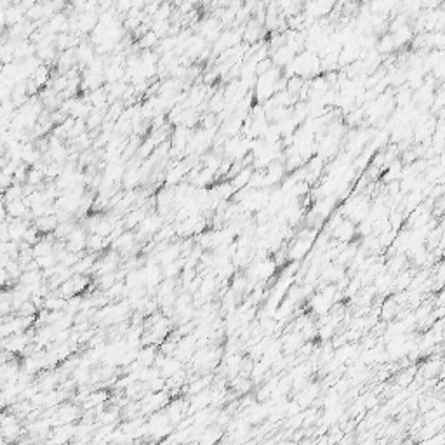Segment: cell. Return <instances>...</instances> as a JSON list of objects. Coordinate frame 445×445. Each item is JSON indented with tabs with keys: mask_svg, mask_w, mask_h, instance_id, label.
<instances>
[{
	"mask_svg": "<svg viewBox=\"0 0 445 445\" xmlns=\"http://www.w3.org/2000/svg\"><path fill=\"white\" fill-rule=\"evenodd\" d=\"M113 242V249L118 252H129L132 247H134V235L131 232H123L120 233Z\"/></svg>",
	"mask_w": 445,
	"mask_h": 445,
	"instance_id": "4fadbf2b",
	"label": "cell"
},
{
	"mask_svg": "<svg viewBox=\"0 0 445 445\" xmlns=\"http://www.w3.org/2000/svg\"><path fill=\"white\" fill-rule=\"evenodd\" d=\"M31 80L35 82L37 85L40 87V89H42V87H45L49 84V80H50V70H49V66L47 65H40L39 68H37V70L31 73V77H30Z\"/></svg>",
	"mask_w": 445,
	"mask_h": 445,
	"instance_id": "e0dca14e",
	"label": "cell"
},
{
	"mask_svg": "<svg viewBox=\"0 0 445 445\" xmlns=\"http://www.w3.org/2000/svg\"><path fill=\"white\" fill-rule=\"evenodd\" d=\"M393 47H395V42H393V37H391V35H386V37H384V39L379 42V45H378L379 52H389V50H391Z\"/></svg>",
	"mask_w": 445,
	"mask_h": 445,
	"instance_id": "f546056e",
	"label": "cell"
},
{
	"mask_svg": "<svg viewBox=\"0 0 445 445\" xmlns=\"http://www.w3.org/2000/svg\"><path fill=\"white\" fill-rule=\"evenodd\" d=\"M4 155H6V143L0 139V157H4Z\"/></svg>",
	"mask_w": 445,
	"mask_h": 445,
	"instance_id": "f35d334b",
	"label": "cell"
},
{
	"mask_svg": "<svg viewBox=\"0 0 445 445\" xmlns=\"http://www.w3.org/2000/svg\"><path fill=\"white\" fill-rule=\"evenodd\" d=\"M75 58H77V61H79L80 65L87 66L96 58V50H94V47L91 44L79 42V45L75 47Z\"/></svg>",
	"mask_w": 445,
	"mask_h": 445,
	"instance_id": "30bf717a",
	"label": "cell"
},
{
	"mask_svg": "<svg viewBox=\"0 0 445 445\" xmlns=\"http://www.w3.org/2000/svg\"><path fill=\"white\" fill-rule=\"evenodd\" d=\"M412 374H414V370H407V372H403L400 376V379H398V383L403 384V386H407V384H409L411 381L414 379V376H412Z\"/></svg>",
	"mask_w": 445,
	"mask_h": 445,
	"instance_id": "e575fe53",
	"label": "cell"
},
{
	"mask_svg": "<svg viewBox=\"0 0 445 445\" xmlns=\"http://www.w3.org/2000/svg\"><path fill=\"white\" fill-rule=\"evenodd\" d=\"M391 37H393L395 45L407 44L412 39V30L409 28V26H400V28H395V33H393Z\"/></svg>",
	"mask_w": 445,
	"mask_h": 445,
	"instance_id": "7402d4cb",
	"label": "cell"
},
{
	"mask_svg": "<svg viewBox=\"0 0 445 445\" xmlns=\"http://www.w3.org/2000/svg\"><path fill=\"white\" fill-rule=\"evenodd\" d=\"M186 172V167L183 164L176 165V167H171L167 172V177H165V181H167V185H174V183L181 181V177L185 176Z\"/></svg>",
	"mask_w": 445,
	"mask_h": 445,
	"instance_id": "603a6c76",
	"label": "cell"
},
{
	"mask_svg": "<svg viewBox=\"0 0 445 445\" xmlns=\"http://www.w3.org/2000/svg\"><path fill=\"white\" fill-rule=\"evenodd\" d=\"M28 165H26L25 162H20L16 167L14 174H12V180H14V183H20V185H23V183H26V174H28Z\"/></svg>",
	"mask_w": 445,
	"mask_h": 445,
	"instance_id": "4316f807",
	"label": "cell"
},
{
	"mask_svg": "<svg viewBox=\"0 0 445 445\" xmlns=\"http://www.w3.org/2000/svg\"><path fill=\"white\" fill-rule=\"evenodd\" d=\"M118 275L115 273V272H110V273H104V275H99V287L101 289H104V291H106L108 287H112L113 283H115L117 280H118Z\"/></svg>",
	"mask_w": 445,
	"mask_h": 445,
	"instance_id": "83f0119b",
	"label": "cell"
},
{
	"mask_svg": "<svg viewBox=\"0 0 445 445\" xmlns=\"http://www.w3.org/2000/svg\"><path fill=\"white\" fill-rule=\"evenodd\" d=\"M278 73L277 68H270L264 73H261L258 84H256V94L259 99H268L275 91L278 89Z\"/></svg>",
	"mask_w": 445,
	"mask_h": 445,
	"instance_id": "6da1fadb",
	"label": "cell"
},
{
	"mask_svg": "<svg viewBox=\"0 0 445 445\" xmlns=\"http://www.w3.org/2000/svg\"><path fill=\"white\" fill-rule=\"evenodd\" d=\"M110 238L108 237H101L98 235V233H91L89 237H87V242H85V249H89V252H98L101 249H104V247L108 245Z\"/></svg>",
	"mask_w": 445,
	"mask_h": 445,
	"instance_id": "2e32d148",
	"label": "cell"
},
{
	"mask_svg": "<svg viewBox=\"0 0 445 445\" xmlns=\"http://www.w3.org/2000/svg\"><path fill=\"white\" fill-rule=\"evenodd\" d=\"M343 277H345V275H343V268L339 264H329L322 273V278L327 282H337V280H341Z\"/></svg>",
	"mask_w": 445,
	"mask_h": 445,
	"instance_id": "44dd1931",
	"label": "cell"
},
{
	"mask_svg": "<svg viewBox=\"0 0 445 445\" xmlns=\"http://www.w3.org/2000/svg\"><path fill=\"white\" fill-rule=\"evenodd\" d=\"M118 266V254L117 252H106L101 259H96L91 272H96L98 275H104L110 272H115Z\"/></svg>",
	"mask_w": 445,
	"mask_h": 445,
	"instance_id": "3957f363",
	"label": "cell"
},
{
	"mask_svg": "<svg viewBox=\"0 0 445 445\" xmlns=\"http://www.w3.org/2000/svg\"><path fill=\"white\" fill-rule=\"evenodd\" d=\"M245 286H247V282H245V278L244 277H238L235 282H233V289H235L237 292H242L245 289Z\"/></svg>",
	"mask_w": 445,
	"mask_h": 445,
	"instance_id": "d590c367",
	"label": "cell"
},
{
	"mask_svg": "<svg viewBox=\"0 0 445 445\" xmlns=\"http://www.w3.org/2000/svg\"><path fill=\"white\" fill-rule=\"evenodd\" d=\"M202 35L205 37V40H216L219 35H221V25L214 20H209L204 25V30H202Z\"/></svg>",
	"mask_w": 445,
	"mask_h": 445,
	"instance_id": "ffe728a7",
	"label": "cell"
},
{
	"mask_svg": "<svg viewBox=\"0 0 445 445\" xmlns=\"http://www.w3.org/2000/svg\"><path fill=\"white\" fill-rule=\"evenodd\" d=\"M2 68H4V63L0 61V73H2Z\"/></svg>",
	"mask_w": 445,
	"mask_h": 445,
	"instance_id": "ab89813d",
	"label": "cell"
},
{
	"mask_svg": "<svg viewBox=\"0 0 445 445\" xmlns=\"http://www.w3.org/2000/svg\"><path fill=\"white\" fill-rule=\"evenodd\" d=\"M209 403H212V393L207 391V388H205V389H202V391L195 393V397L191 398L190 412H197V411L205 409Z\"/></svg>",
	"mask_w": 445,
	"mask_h": 445,
	"instance_id": "8fae6325",
	"label": "cell"
},
{
	"mask_svg": "<svg viewBox=\"0 0 445 445\" xmlns=\"http://www.w3.org/2000/svg\"><path fill=\"white\" fill-rule=\"evenodd\" d=\"M311 245H313V240H310V238L297 237V240L294 242V245H292L291 251H289V259H294V261L302 259L311 251Z\"/></svg>",
	"mask_w": 445,
	"mask_h": 445,
	"instance_id": "5b68a950",
	"label": "cell"
},
{
	"mask_svg": "<svg viewBox=\"0 0 445 445\" xmlns=\"http://www.w3.org/2000/svg\"><path fill=\"white\" fill-rule=\"evenodd\" d=\"M7 219V210H6V205L0 207V223H4Z\"/></svg>",
	"mask_w": 445,
	"mask_h": 445,
	"instance_id": "8d00e7d4",
	"label": "cell"
},
{
	"mask_svg": "<svg viewBox=\"0 0 445 445\" xmlns=\"http://www.w3.org/2000/svg\"><path fill=\"white\" fill-rule=\"evenodd\" d=\"M209 381H210V378H205V379H197L193 384H191L190 386V393H199V391H202V389H205L207 388V384H209Z\"/></svg>",
	"mask_w": 445,
	"mask_h": 445,
	"instance_id": "1f68e13d",
	"label": "cell"
},
{
	"mask_svg": "<svg viewBox=\"0 0 445 445\" xmlns=\"http://www.w3.org/2000/svg\"><path fill=\"white\" fill-rule=\"evenodd\" d=\"M299 345H301V337L297 336V334H294V336H292V337L286 343V350H287V351L297 350V346H299Z\"/></svg>",
	"mask_w": 445,
	"mask_h": 445,
	"instance_id": "836d02e7",
	"label": "cell"
},
{
	"mask_svg": "<svg viewBox=\"0 0 445 445\" xmlns=\"http://www.w3.org/2000/svg\"><path fill=\"white\" fill-rule=\"evenodd\" d=\"M160 369V376L162 378H171V376L177 374L181 370V360L180 359H164L162 365L158 367Z\"/></svg>",
	"mask_w": 445,
	"mask_h": 445,
	"instance_id": "9a60e30c",
	"label": "cell"
},
{
	"mask_svg": "<svg viewBox=\"0 0 445 445\" xmlns=\"http://www.w3.org/2000/svg\"><path fill=\"white\" fill-rule=\"evenodd\" d=\"M157 40H158V37L153 33V31H146L145 35H141V39H139V42H137V47H141L143 50H146V49H151L153 47L155 44H157Z\"/></svg>",
	"mask_w": 445,
	"mask_h": 445,
	"instance_id": "cb8c5ba5",
	"label": "cell"
},
{
	"mask_svg": "<svg viewBox=\"0 0 445 445\" xmlns=\"http://www.w3.org/2000/svg\"><path fill=\"white\" fill-rule=\"evenodd\" d=\"M35 54V44L30 39H21L14 42V59L16 61H23V59L30 58Z\"/></svg>",
	"mask_w": 445,
	"mask_h": 445,
	"instance_id": "ba28073f",
	"label": "cell"
},
{
	"mask_svg": "<svg viewBox=\"0 0 445 445\" xmlns=\"http://www.w3.org/2000/svg\"><path fill=\"white\" fill-rule=\"evenodd\" d=\"M4 12H6V26L17 25V23H21V21L26 20L25 9H23L21 6H14V4H12V6L7 7Z\"/></svg>",
	"mask_w": 445,
	"mask_h": 445,
	"instance_id": "5bb4252c",
	"label": "cell"
},
{
	"mask_svg": "<svg viewBox=\"0 0 445 445\" xmlns=\"http://www.w3.org/2000/svg\"><path fill=\"white\" fill-rule=\"evenodd\" d=\"M145 216H146V207L131 210V212L126 216V219H123V226H126V228H134V226H137V224L143 221Z\"/></svg>",
	"mask_w": 445,
	"mask_h": 445,
	"instance_id": "d6986e66",
	"label": "cell"
},
{
	"mask_svg": "<svg viewBox=\"0 0 445 445\" xmlns=\"http://www.w3.org/2000/svg\"><path fill=\"white\" fill-rule=\"evenodd\" d=\"M40 237H42V233H40L39 230H37L35 224H30V226L26 228L25 235H23V240H25L26 244H30V245H35L37 242L40 240Z\"/></svg>",
	"mask_w": 445,
	"mask_h": 445,
	"instance_id": "d4e9b609",
	"label": "cell"
},
{
	"mask_svg": "<svg viewBox=\"0 0 445 445\" xmlns=\"http://www.w3.org/2000/svg\"><path fill=\"white\" fill-rule=\"evenodd\" d=\"M11 6H12V0H0V9H4V11Z\"/></svg>",
	"mask_w": 445,
	"mask_h": 445,
	"instance_id": "74e56055",
	"label": "cell"
},
{
	"mask_svg": "<svg viewBox=\"0 0 445 445\" xmlns=\"http://www.w3.org/2000/svg\"><path fill=\"white\" fill-rule=\"evenodd\" d=\"M160 226H162V218H160V216L146 214L143 218V221L137 224V233L145 237H151L160 230Z\"/></svg>",
	"mask_w": 445,
	"mask_h": 445,
	"instance_id": "277c9868",
	"label": "cell"
},
{
	"mask_svg": "<svg viewBox=\"0 0 445 445\" xmlns=\"http://www.w3.org/2000/svg\"><path fill=\"white\" fill-rule=\"evenodd\" d=\"M397 177H402V167H400V162H395V164H393L391 167H389L388 174H386V180H389V181L397 180Z\"/></svg>",
	"mask_w": 445,
	"mask_h": 445,
	"instance_id": "4dcf8cb0",
	"label": "cell"
},
{
	"mask_svg": "<svg viewBox=\"0 0 445 445\" xmlns=\"http://www.w3.org/2000/svg\"><path fill=\"white\" fill-rule=\"evenodd\" d=\"M85 242H87V235H85L84 228L73 226L70 235L66 237V249L72 252H77V254H82L85 249Z\"/></svg>",
	"mask_w": 445,
	"mask_h": 445,
	"instance_id": "7a4b0ae2",
	"label": "cell"
},
{
	"mask_svg": "<svg viewBox=\"0 0 445 445\" xmlns=\"http://www.w3.org/2000/svg\"><path fill=\"white\" fill-rule=\"evenodd\" d=\"M397 308H398V302H397V299H389V301H386L384 302V306H383V311H381V313H383V318H393V316H395V313H397Z\"/></svg>",
	"mask_w": 445,
	"mask_h": 445,
	"instance_id": "f1b7e54d",
	"label": "cell"
},
{
	"mask_svg": "<svg viewBox=\"0 0 445 445\" xmlns=\"http://www.w3.org/2000/svg\"><path fill=\"white\" fill-rule=\"evenodd\" d=\"M58 216L56 214H44L40 216V218H35L33 219V224L37 226V230H39L40 233H52L54 230H56L58 226Z\"/></svg>",
	"mask_w": 445,
	"mask_h": 445,
	"instance_id": "9c48e42d",
	"label": "cell"
},
{
	"mask_svg": "<svg viewBox=\"0 0 445 445\" xmlns=\"http://www.w3.org/2000/svg\"><path fill=\"white\" fill-rule=\"evenodd\" d=\"M6 210H7L9 218H21V219L31 218V216H30V205L26 204V202L23 200V199L6 204Z\"/></svg>",
	"mask_w": 445,
	"mask_h": 445,
	"instance_id": "8992f818",
	"label": "cell"
},
{
	"mask_svg": "<svg viewBox=\"0 0 445 445\" xmlns=\"http://www.w3.org/2000/svg\"><path fill=\"white\" fill-rule=\"evenodd\" d=\"M294 54H296V50L292 49V47H289L287 44L280 45V47L275 50V56H273L275 65H280V66L289 65V63H291L292 59H294Z\"/></svg>",
	"mask_w": 445,
	"mask_h": 445,
	"instance_id": "7c38bea8",
	"label": "cell"
},
{
	"mask_svg": "<svg viewBox=\"0 0 445 445\" xmlns=\"http://www.w3.org/2000/svg\"><path fill=\"white\" fill-rule=\"evenodd\" d=\"M2 197H4V202H6V204L23 199V197H25V191H23V185H20V183H12V185L9 186L7 190L2 193Z\"/></svg>",
	"mask_w": 445,
	"mask_h": 445,
	"instance_id": "ac0fdd59",
	"label": "cell"
},
{
	"mask_svg": "<svg viewBox=\"0 0 445 445\" xmlns=\"http://www.w3.org/2000/svg\"><path fill=\"white\" fill-rule=\"evenodd\" d=\"M37 264H39L40 270H45V268H50V266L58 264V258H56V252H50L47 256H40V258H35Z\"/></svg>",
	"mask_w": 445,
	"mask_h": 445,
	"instance_id": "484cf974",
	"label": "cell"
},
{
	"mask_svg": "<svg viewBox=\"0 0 445 445\" xmlns=\"http://www.w3.org/2000/svg\"><path fill=\"white\" fill-rule=\"evenodd\" d=\"M393 283H395V287L398 289V291H402L403 287H407L411 283V275L409 273H402L398 278H393Z\"/></svg>",
	"mask_w": 445,
	"mask_h": 445,
	"instance_id": "d6a6232c",
	"label": "cell"
},
{
	"mask_svg": "<svg viewBox=\"0 0 445 445\" xmlns=\"http://www.w3.org/2000/svg\"><path fill=\"white\" fill-rule=\"evenodd\" d=\"M332 232H334V237L339 238L341 242H348V240H351V238L355 237L357 226H355V223H353L351 219H343V221L339 223Z\"/></svg>",
	"mask_w": 445,
	"mask_h": 445,
	"instance_id": "52a82bcc",
	"label": "cell"
}]
</instances>
